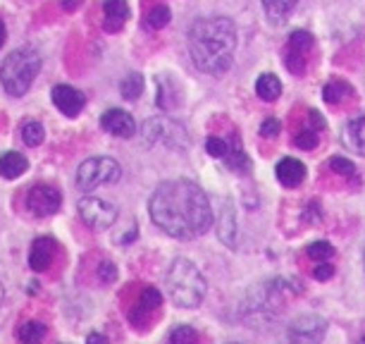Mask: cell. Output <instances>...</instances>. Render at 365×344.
I'll list each match as a JSON object with an SVG mask.
<instances>
[{"label":"cell","mask_w":365,"mask_h":344,"mask_svg":"<svg viewBox=\"0 0 365 344\" xmlns=\"http://www.w3.org/2000/svg\"><path fill=\"white\" fill-rule=\"evenodd\" d=\"M148 215L165 234L189 241L206 234L213 225V208L206 191L189 180H168L148 198Z\"/></svg>","instance_id":"1"},{"label":"cell","mask_w":365,"mask_h":344,"mask_svg":"<svg viewBox=\"0 0 365 344\" xmlns=\"http://www.w3.org/2000/svg\"><path fill=\"white\" fill-rule=\"evenodd\" d=\"M236 51V26L232 19L201 17L189 29V55L198 72L222 74L232 67Z\"/></svg>","instance_id":"2"},{"label":"cell","mask_w":365,"mask_h":344,"mask_svg":"<svg viewBox=\"0 0 365 344\" xmlns=\"http://www.w3.org/2000/svg\"><path fill=\"white\" fill-rule=\"evenodd\" d=\"M168 294L179 309H196L206 299V275L189 258H175L165 273Z\"/></svg>","instance_id":"3"},{"label":"cell","mask_w":365,"mask_h":344,"mask_svg":"<svg viewBox=\"0 0 365 344\" xmlns=\"http://www.w3.org/2000/svg\"><path fill=\"white\" fill-rule=\"evenodd\" d=\"M41 72V55L34 51V48L24 46L12 51L8 58L0 64V84L8 91L10 96L19 98L26 91L31 89L34 79L39 77Z\"/></svg>","instance_id":"4"},{"label":"cell","mask_w":365,"mask_h":344,"mask_svg":"<svg viewBox=\"0 0 365 344\" xmlns=\"http://www.w3.org/2000/svg\"><path fill=\"white\" fill-rule=\"evenodd\" d=\"M122 177V168L115 158L94 155L86 158L77 170V187L82 191H94L100 184H112Z\"/></svg>","instance_id":"5"},{"label":"cell","mask_w":365,"mask_h":344,"mask_svg":"<svg viewBox=\"0 0 365 344\" xmlns=\"http://www.w3.org/2000/svg\"><path fill=\"white\" fill-rule=\"evenodd\" d=\"M327 320L318 313H303L294 318L275 344H322Z\"/></svg>","instance_id":"6"},{"label":"cell","mask_w":365,"mask_h":344,"mask_svg":"<svg viewBox=\"0 0 365 344\" xmlns=\"http://www.w3.org/2000/svg\"><path fill=\"white\" fill-rule=\"evenodd\" d=\"M79 215H82L84 225L91 230H107L117 220V208L112 203L103 201V198L96 196H84L79 201Z\"/></svg>","instance_id":"7"},{"label":"cell","mask_w":365,"mask_h":344,"mask_svg":"<svg viewBox=\"0 0 365 344\" xmlns=\"http://www.w3.org/2000/svg\"><path fill=\"white\" fill-rule=\"evenodd\" d=\"M24 206L29 213L39 215V218H48V215H55L62 206V194L51 184H36L26 191Z\"/></svg>","instance_id":"8"},{"label":"cell","mask_w":365,"mask_h":344,"mask_svg":"<svg viewBox=\"0 0 365 344\" xmlns=\"http://www.w3.org/2000/svg\"><path fill=\"white\" fill-rule=\"evenodd\" d=\"M51 98H53V103H55L57 110H60L62 115H67V117L79 115V112L84 110V105H86V96L82 94V91L74 89V86H67V84L53 86Z\"/></svg>","instance_id":"9"},{"label":"cell","mask_w":365,"mask_h":344,"mask_svg":"<svg viewBox=\"0 0 365 344\" xmlns=\"http://www.w3.org/2000/svg\"><path fill=\"white\" fill-rule=\"evenodd\" d=\"M100 127L120 139H129L136 134V122H134V117L129 115V112L120 110V108H112V110L103 112V117H100Z\"/></svg>","instance_id":"10"},{"label":"cell","mask_w":365,"mask_h":344,"mask_svg":"<svg viewBox=\"0 0 365 344\" xmlns=\"http://www.w3.org/2000/svg\"><path fill=\"white\" fill-rule=\"evenodd\" d=\"M53 254H55V239H51V237H39V239H34L31 251H29L31 270H36V273L48 270V266H51V261H53Z\"/></svg>","instance_id":"11"},{"label":"cell","mask_w":365,"mask_h":344,"mask_svg":"<svg viewBox=\"0 0 365 344\" xmlns=\"http://www.w3.org/2000/svg\"><path fill=\"white\" fill-rule=\"evenodd\" d=\"M217 237L222 244L236 246V211H234V201L232 198H224L222 201V213H220V223H217Z\"/></svg>","instance_id":"12"},{"label":"cell","mask_w":365,"mask_h":344,"mask_svg":"<svg viewBox=\"0 0 365 344\" xmlns=\"http://www.w3.org/2000/svg\"><path fill=\"white\" fill-rule=\"evenodd\" d=\"M275 172H277L279 184L289 187V189L299 187L301 182L305 180V165L301 163V160H296V158H282V160L277 163Z\"/></svg>","instance_id":"13"},{"label":"cell","mask_w":365,"mask_h":344,"mask_svg":"<svg viewBox=\"0 0 365 344\" xmlns=\"http://www.w3.org/2000/svg\"><path fill=\"white\" fill-rule=\"evenodd\" d=\"M341 141L346 144L351 150L365 155V112L363 115H358V117H353V120H348L346 125H344Z\"/></svg>","instance_id":"14"},{"label":"cell","mask_w":365,"mask_h":344,"mask_svg":"<svg viewBox=\"0 0 365 344\" xmlns=\"http://www.w3.org/2000/svg\"><path fill=\"white\" fill-rule=\"evenodd\" d=\"M103 15L105 31H120L129 17V3L127 0H103Z\"/></svg>","instance_id":"15"},{"label":"cell","mask_w":365,"mask_h":344,"mask_svg":"<svg viewBox=\"0 0 365 344\" xmlns=\"http://www.w3.org/2000/svg\"><path fill=\"white\" fill-rule=\"evenodd\" d=\"M26 170H29V160L21 153H17V150H5V153H0V177H5V180H17Z\"/></svg>","instance_id":"16"},{"label":"cell","mask_w":365,"mask_h":344,"mask_svg":"<svg viewBox=\"0 0 365 344\" xmlns=\"http://www.w3.org/2000/svg\"><path fill=\"white\" fill-rule=\"evenodd\" d=\"M224 165L232 172H239V175L251 172V158L246 155V150L239 146V139L236 137H234V144H229V153H227V158H224Z\"/></svg>","instance_id":"17"},{"label":"cell","mask_w":365,"mask_h":344,"mask_svg":"<svg viewBox=\"0 0 365 344\" xmlns=\"http://www.w3.org/2000/svg\"><path fill=\"white\" fill-rule=\"evenodd\" d=\"M256 94L260 96L262 101H267V103H272V101H277L279 96H282V82L275 77V74H260L256 82Z\"/></svg>","instance_id":"18"},{"label":"cell","mask_w":365,"mask_h":344,"mask_svg":"<svg viewBox=\"0 0 365 344\" xmlns=\"http://www.w3.org/2000/svg\"><path fill=\"white\" fill-rule=\"evenodd\" d=\"M299 0H262V8H265V15L272 24H279L289 17L294 8H296Z\"/></svg>","instance_id":"19"},{"label":"cell","mask_w":365,"mask_h":344,"mask_svg":"<svg viewBox=\"0 0 365 344\" xmlns=\"http://www.w3.org/2000/svg\"><path fill=\"white\" fill-rule=\"evenodd\" d=\"M46 335H48V327L43 325L41 320H26V322H21L19 332H17V337H19L21 344H41L43 340H46Z\"/></svg>","instance_id":"20"},{"label":"cell","mask_w":365,"mask_h":344,"mask_svg":"<svg viewBox=\"0 0 365 344\" xmlns=\"http://www.w3.org/2000/svg\"><path fill=\"white\" fill-rule=\"evenodd\" d=\"M143 89H146V79L139 72L129 74L125 82L120 84V94H122V98H127V101H136L139 96L143 94Z\"/></svg>","instance_id":"21"},{"label":"cell","mask_w":365,"mask_h":344,"mask_svg":"<svg viewBox=\"0 0 365 344\" xmlns=\"http://www.w3.org/2000/svg\"><path fill=\"white\" fill-rule=\"evenodd\" d=\"M21 139H24V144H26V146H31V148L41 146L43 139H46V129H43L41 122L29 120L24 127H21Z\"/></svg>","instance_id":"22"},{"label":"cell","mask_w":365,"mask_h":344,"mask_svg":"<svg viewBox=\"0 0 365 344\" xmlns=\"http://www.w3.org/2000/svg\"><path fill=\"white\" fill-rule=\"evenodd\" d=\"M313 43H315L313 34H308V31H294V34L289 36V51L305 55V51H310V48H313Z\"/></svg>","instance_id":"23"},{"label":"cell","mask_w":365,"mask_h":344,"mask_svg":"<svg viewBox=\"0 0 365 344\" xmlns=\"http://www.w3.org/2000/svg\"><path fill=\"white\" fill-rule=\"evenodd\" d=\"M168 344H198V332L191 325H177L170 332Z\"/></svg>","instance_id":"24"},{"label":"cell","mask_w":365,"mask_h":344,"mask_svg":"<svg viewBox=\"0 0 365 344\" xmlns=\"http://www.w3.org/2000/svg\"><path fill=\"white\" fill-rule=\"evenodd\" d=\"M351 86L344 82H330L325 86V101L327 103H341L344 96H351Z\"/></svg>","instance_id":"25"},{"label":"cell","mask_w":365,"mask_h":344,"mask_svg":"<svg viewBox=\"0 0 365 344\" xmlns=\"http://www.w3.org/2000/svg\"><path fill=\"white\" fill-rule=\"evenodd\" d=\"M305 254H308L313 261H330L332 256H335V246L330 244V241H313V244H308V249H305Z\"/></svg>","instance_id":"26"},{"label":"cell","mask_w":365,"mask_h":344,"mask_svg":"<svg viewBox=\"0 0 365 344\" xmlns=\"http://www.w3.org/2000/svg\"><path fill=\"white\" fill-rule=\"evenodd\" d=\"M139 306H141L143 311L160 309V306H163V294H160L155 287H146L141 292V297H139Z\"/></svg>","instance_id":"27"},{"label":"cell","mask_w":365,"mask_h":344,"mask_svg":"<svg viewBox=\"0 0 365 344\" xmlns=\"http://www.w3.org/2000/svg\"><path fill=\"white\" fill-rule=\"evenodd\" d=\"M170 10L165 8V5H158V8H153L148 12V26H153V29H163V26H168L170 24Z\"/></svg>","instance_id":"28"},{"label":"cell","mask_w":365,"mask_h":344,"mask_svg":"<svg viewBox=\"0 0 365 344\" xmlns=\"http://www.w3.org/2000/svg\"><path fill=\"white\" fill-rule=\"evenodd\" d=\"M206 150L213 155V158H227L229 153V141H224V139L220 137H208L206 139Z\"/></svg>","instance_id":"29"},{"label":"cell","mask_w":365,"mask_h":344,"mask_svg":"<svg viewBox=\"0 0 365 344\" xmlns=\"http://www.w3.org/2000/svg\"><path fill=\"white\" fill-rule=\"evenodd\" d=\"M330 170L337 172V175H344V177H353V175H356V165H353L351 160H346V158H339V155L330 158Z\"/></svg>","instance_id":"30"},{"label":"cell","mask_w":365,"mask_h":344,"mask_svg":"<svg viewBox=\"0 0 365 344\" xmlns=\"http://www.w3.org/2000/svg\"><path fill=\"white\" fill-rule=\"evenodd\" d=\"M318 132L315 129H305V132H299V137L294 139V144H296L299 148H303V150H313L315 146H318Z\"/></svg>","instance_id":"31"},{"label":"cell","mask_w":365,"mask_h":344,"mask_svg":"<svg viewBox=\"0 0 365 344\" xmlns=\"http://www.w3.org/2000/svg\"><path fill=\"white\" fill-rule=\"evenodd\" d=\"M313 277L320 280V282L332 280V277H335V266H332V263H327V261H320L318 266L313 268Z\"/></svg>","instance_id":"32"},{"label":"cell","mask_w":365,"mask_h":344,"mask_svg":"<svg viewBox=\"0 0 365 344\" xmlns=\"http://www.w3.org/2000/svg\"><path fill=\"white\" fill-rule=\"evenodd\" d=\"M279 129H282L279 120H275V117H267V120H262V125H260V134L265 139H275L279 134Z\"/></svg>","instance_id":"33"},{"label":"cell","mask_w":365,"mask_h":344,"mask_svg":"<svg viewBox=\"0 0 365 344\" xmlns=\"http://www.w3.org/2000/svg\"><path fill=\"white\" fill-rule=\"evenodd\" d=\"M98 277H100V282H115L117 280V268H115V263H100L98 266Z\"/></svg>","instance_id":"34"},{"label":"cell","mask_w":365,"mask_h":344,"mask_svg":"<svg viewBox=\"0 0 365 344\" xmlns=\"http://www.w3.org/2000/svg\"><path fill=\"white\" fill-rule=\"evenodd\" d=\"M86 344H107L105 335H100V332H91L89 337H86Z\"/></svg>","instance_id":"35"},{"label":"cell","mask_w":365,"mask_h":344,"mask_svg":"<svg viewBox=\"0 0 365 344\" xmlns=\"http://www.w3.org/2000/svg\"><path fill=\"white\" fill-rule=\"evenodd\" d=\"M60 5H62V10H67V12H74V10L82 5V0H60Z\"/></svg>","instance_id":"36"},{"label":"cell","mask_w":365,"mask_h":344,"mask_svg":"<svg viewBox=\"0 0 365 344\" xmlns=\"http://www.w3.org/2000/svg\"><path fill=\"white\" fill-rule=\"evenodd\" d=\"M310 122H313L315 127H325V120H322V117L315 110H310Z\"/></svg>","instance_id":"37"},{"label":"cell","mask_w":365,"mask_h":344,"mask_svg":"<svg viewBox=\"0 0 365 344\" xmlns=\"http://www.w3.org/2000/svg\"><path fill=\"white\" fill-rule=\"evenodd\" d=\"M5 39H8V29H5L3 19H0V48H3V43H5Z\"/></svg>","instance_id":"38"},{"label":"cell","mask_w":365,"mask_h":344,"mask_svg":"<svg viewBox=\"0 0 365 344\" xmlns=\"http://www.w3.org/2000/svg\"><path fill=\"white\" fill-rule=\"evenodd\" d=\"M3 299H5V289H3V282H0V304H3Z\"/></svg>","instance_id":"39"},{"label":"cell","mask_w":365,"mask_h":344,"mask_svg":"<svg viewBox=\"0 0 365 344\" xmlns=\"http://www.w3.org/2000/svg\"><path fill=\"white\" fill-rule=\"evenodd\" d=\"M358 344H365V335L361 337V340H358Z\"/></svg>","instance_id":"40"},{"label":"cell","mask_w":365,"mask_h":344,"mask_svg":"<svg viewBox=\"0 0 365 344\" xmlns=\"http://www.w3.org/2000/svg\"><path fill=\"white\" fill-rule=\"evenodd\" d=\"M363 263H365V249H363Z\"/></svg>","instance_id":"41"},{"label":"cell","mask_w":365,"mask_h":344,"mask_svg":"<svg viewBox=\"0 0 365 344\" xmlns=\"http://www.w3.org/2000/svg\"><path fill=\"white\" fill-rule=\"evenodd\" d=\"M229 344H239V342H229Z\"/></svg>","instance_id":"42"}]
</instances>
